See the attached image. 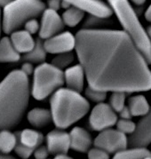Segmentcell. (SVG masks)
I'll list each match as a JSON object with an SVG mask.
<instances>
[{"mask_svg": "<svg viewBox=\"0 0 151 159\" xmlns=\"http://www.w3.org/2000/svg\"><path fill=\"white\" fill-rule=\"evenodd\" d=\"M119 20L124 30L132 39L139 51L144 56L148 63H151V42L148 32L142 27L137 13L131 6L129 0H107Z\"/></svg>", "mask_w": 151, "mask_h": 159, "instance_id": "4", "label": "cell"}, {"mask_svg": "<svg viewBox=\"0 0 151 159\" xmlns=\"http://www.w3.org/2000/svg\"><path fill=\"white\" fill-rule=\"evenodd\" d=\"M34 68H33V64L29 62V61H25L24 63L21 65V70L25 74L26 76H29L33 74L34 72Z\"/></svg>", "mask_w": 151, "mask_h": 159, "instance_id": "33", "label": "cell"}, {"mask_svg": "<svg viewBox=\"0 0 151 159\" xmlns=\"http://www.w3.org/2000/svg\"><path fill=\"white\" fill-rule=\"evenodd\" d=\"M12 0H0V7H4L7 6L9 2H11Z\"/></svg>", "mask_w": 151, "mask_h": 159, "instance_id": "40", "label": "cell"}, {"mask_svg": "<svg viewBox=\"0 0 151 159\" xmlns=\"http://www.w3.org/2000/svg\"><path fill=\"white\" fill-rule=\"evenodd\" d=\"M13 150L15 151V153L19 156L22 159L30 158V156L33 155V152H34V149L30 148L28 147L23 146L20 142H17V144H16V146H15Z\"/></svg>", "mask_w": 151, "mask_h": 159, "instance_id": "29", "label": "cell"}, {"mask_svg": "<svg viewBox=\"0 0 151 159\" xmlns=\"http://www.w3.org/2000/svg\"><path fill=\"white\" fill-rule=\"evenodd\" d=\"M88 159H109V154L100 148H93L88 150Z\"/></svg>", "mask_w": 151, "mask_h": 159, "instance_id": "30", "label": "cell"}, {"mask_svg": "<svg viewBox=\"0 0 151 159\" xmlns=\"http://www.w3.org/2000/svg\"><path fill=\"white\" fill-rule=\"evenodd\" d=\"M1 10H0V36H1V31H2V22H1Z\"/></svg>", "mask_w": 151, "mask_h": 159, "instance_id": "42", "label": "cell"}, {"mask_svg": "<svg viewBox=\"0 0 151 159\" xmlns=\"http://www.w3.org/2000/svg\"><path fill=\"white\" fill-rule=\"evenodd\" d=\"M0 159H16L13 157V156H10L8 154H4V153L0 152Z\"/></svg>", "mask_w": 151, "mask_h": 159, "instance_id": "37", "label": "cell"}, {"mask_svg": "<svg viewBox=\"0 0 151 159\" xmlns=\"http://www.w3.org/2000/svg\"><path fill=\"white\" fill-rule=\"evenodd\" d=\"M85 95L87 100H90V101L96 102V103H100V102H103L106 100L107 93L101 91V90L93 88L88 85L86 87V89L85 90Z\"/></svg>", "mask_w": 151, "mask_h": 159, "instance_id": "27", "label": "cell"}, {"mask_svg": "<svg viewBox=\"0 0 151 159\" xmlns=\"http://www.w3.org/2000/svg\"><path fill=\"white\" fill-rule=\"evenodd\" d=\"M30 96L29 76L21 70L11 71L0 82V131L19 124Z\"/></svg>", "mask_w": 151, "mask_h": 159, "instance_id": "2", "label": "cell"}, {"mask_svg": "<svg viewBox=\"0 0 151 159\" xmlns=\"http://www.w3.org/2000/svg\"><path fill=\"white\" fill-rule=\"evenodd\" d=\"M33 155H34V157H35L36 159H46L48 158V156L50 155V153L48 151L46 146L41 145V146L38 147L34 150Z\"/></svg>", "mask_w": 151, "mask_h": 159, "instance_id": "32", "label": "cell"}, {"mask_svg": "<svg viewBox=\"0 0 151 159\" xmlns=\"http://www.w3.org/2000/svg\"><path fill=\"white\" fill-rule=\"evenodd\" d=\"M88 100L74 90L61 87L50 99L52 121L58 129H67L88 113Z\"/></svg>", "mask_w": 151, "mask_h": 159, "instance_id": "3", "label": "cell"}, {"mask_svg": "<svg viewBox=\"0 0 151 159\" xmlns=\"http://www.w3.org/2000/svg\"><path fill=\"white\" fill-rule=\"evenodd\" d=\"M64 84L63 70L53 64L42 62L33 72L30 93L34 99L43 101Z\"/></svg>", "mask_w": 151, "mask_h": 159, "instance_id": "6", "label": "cell"}, {"mask_svg": "<svg viewBox=\"0 0 151 159\" xmlns=\"http://www.w3.org/2000/svg\"><path fill=\"white\" fill-rule=\"evenodd\" d=\"M23 26H24V30L26 31H28L31 35H33V34H36L37 32L39 31L40 23L38 21L37 18H33V19L27 20Z\"/></svg>", "mask_w": 151, "mask_h": 159, "instance_id": "31", "label": "cell"}, {"mask_svg": "<svg viewBox=\"0 0 151 159\" xmlns=\"http://www.w3.org/2000/svg\"><path fill=\"white\" fill-rule=\"evenodd\" d=\"M145 18L147 20L150 21L151 22V4L149 5V7H148V9L145 12Z\"/></svg>", "mask_w": 151, "mask_h": 159, "instance_id": "36", "label": "cell"}, {"mask_svg": "<svg viewBox=\"0 0 151 159\" xmlns=\"http://www.w3.org/2000/svg\"><path fill=\"white\" fill-rule=\"evenodd\" d=\"M53 159H73L72 157H69L68 155H59V156H55V157Z\"/></svg>", "mask_w": 151, "mask_h": 159, "instance_id": "38", "label": "cell"}, {"mask_svg": "<svg viewBox=\"0 0 151 159\" xmlns=\"http://www.w3.org/2000/svg\"><path fill=\"white\" fill-rule=\"evenodd\" d=\"M126 95L122 92H112L109 97V105L116 112H119L126 106Z\"/></svg>", "mask_w": 151, "mask_h": 159, "instance_id": "26", "label": "cell"}, {"mask_svg": "<svg viewBox=\"0 0 151 159\" xmlns=\"http://www.w3.org/2000/svg\"><path fill=\"white\" fill-rule=\"evenodd\" d=\"M68 3L69 7H75L102 19H108L112 15V10L107 3L102 0H62Z\"/></svg>", "mask_w": 151, "mask_h": 159, "instance_id": "11", "label": "cell"}, {"mask_svg": "<svg viewBox=\"0 0 151 159\" xmlns=\"http://www.w3.org/2000/svg\"><path fill=\"white\" fill-rule=\"evenodd\" d=\"M70 148L80 153H86L91 148L93 139L85 129L76 126L69 133Z\"/></svg>", "mask_w": 151, "mask_h": 159, "instance_id": "14", "label": "cell"}, {"mask_svg": "<svg viewBox=\"0 0 151 159\" xmlns=\"http://www.w3.org/2000/svg\"><path fill=\"white\" fill-rule=\"evenodd\" d=\"M145 159H151V157H147V158Z\"/></svg>", "mask_w": 151, "mask_h": 159, "instance_id": "43", "label": "cell"}, {"mask_svg": "<svg viewBox=\"0 0 151 159\" xmlns=\"http://www.w3.org/2000/svg\"><path fill=\"white\" fill-rule=\"evenodd\" d=\"M129 110L132 116H145L150 110V106L143 95H134L128 100Z\"/></svg>", "mask_w": 151, "mask_h": 159, "instance_id": "20", "label": "cell"}, {"mask_svg": "<svg viewBox=\"0 0 151 159\" xmlns=\"http://www.w3.org/2000/svg\"><path fill=\"white\" fill-rule=\"evenodd\" d=\"M94 144L108 154H115L126 149L128 146V139L126 134L121 133L117 129L108 128L101 131L94 139Z\"/></svg>", "mask_w": 151, "mask_h": 159, "instance_id": "7", "label": "cell"}, {"mask_svg": "<svg viewBox=\"0 0 151 159\" xmlns=\"http://www.w3.org/2000/svg\"><path fill=\"white\" fill-rule=\"evenodd\" d=\"M147 32H148L149 38V39H150V42H151V26H149V27L148 28V30H147Z\"/></svg>", "mask_w": 151, "mask_h": 159, "instance_id": "41", "label": "cell"}, {"mask_svg": "<svg viewBox=\"0 0 151 159\" xmlns=\"http://www.w3.org/2000/svg\"><path fill=\"white\" fill-rule=\"evenodd\" d=\"M151 143V107L150 110L136 125V130L128 139L131 147H147Z\"/></svg>", "mask_w": 151, "mask_h": 159, "instance_id": "13", "label": "cell"}, {"mask_svg": "<svg viewBox=\"0 0 151 159\" xmlns=\"http://www.w3.org/2000/svg\"><path fill=\"white\" fill-rule=\"evenodd\" d=\"M63 75L64 84H66L68 88L78 93L82 92L84 89L85 75L80 64L68 67L65 71H63Z\"/></svg>", "mask_w": 151, "mask_h": 159, "instance_id": "15", "label": "cell"}, {"mask_svg": "<svg viewBox=\"0 0 151 159\" xmlns=\"http://www.w3.org/2000/svg\"><path fill=\"white\" fill-rule=\"evenodd\" d=\"M133 4H135L136 6H142L146 2V0H131Z\"/></svg>", "mask_w": 151, "mask_h": 159, "instance_id": "39", "label": "cell"}, {"mask_svg": "<svg viewBox=\"0 0 151 159\" xmlns=\"http://www.w3.org/2000/svg\"><path fill=\"white\" fill-rule=\"evenodd\" d=\"M46 52L44 50L42 39L36 40L35 45L31 51L24 54L23 60L25 61H29L30 63H42L44 62L46 58Z\"/></svg>", "mask_w": 151, "mask_h": 159, "instance_id": "22", "label": "cell"}, {"mask_svg": "<svg viewBox=\"0 0 151 159\" xmlns=\"http://www.w3.org/2000/svg\"><path fill=\"white\" fill-rule=\"evenodd\" d=\"M64 23L62 16L59 15L57 11L45 8L42 13V18L39 27V38L44 40L49 38L58 33L62 31Z\"/></svg>", "mask_w": 151, "mask_h": 159, "instance_id": "10", "label": "cell"}, {"mask_svg": "<svg viewBox=\"0 0 151 159\" xmlns=\"http://www.w3.org/2000/svg\"><path fill=\"white\" fill-rule=\"evenodd\" d=\"M27 119L32 126L42 128L52 122V115L49 109L42 108H32L27 115Z\"/></svg>", "mask_w": 151, "mask_h": 159, "instance_id": "19", "label": "cell"}, {"mask_svg": "<svg viewBox=\"0 0 151 159\" xmlns=\"http://www.w3.org/2000/svg\"><path fill=\"white\" fill-rule=\"evenodd\" d=\"M18 142L17 135L8 129L0 131V152L9 154L12 152Z\"/></svg>", "mask_w": 151, "mask_h": 159, "instance_id": "23", "label": "cell"}, {"mask_svg": "<svg viewBox=\"0 0 151 159\" xmlns=\"http://www.w3.org/2000/svg\"><path fill=\"white\" fill-rule=\"evenodd\" d=\"M151 157V152L146 147H132L115 153L113 159H145Z\"/></svg>", "mask_w": 151, "mask_h": 159, "instance_id": "21", "label": "cell"}, {"mask_svg": "<svg viewBox=\"0 0 151 159\" xmlns=\"http://www.w3.org/2000/svg\"><path fill=\"white\" fill-rule=\"evenodd\" d=\"M75 51L88 85L103 92L151 90V70L125 31L83 29L75 35Z\"/></svg>", "mask_w": 151, "mask_h": 159, "instance_id": "1", "label": "cell"}, {"mask_svg": "<svg viewBox=\"0 0 151 159\" xmlns=\"http://www.w3.org/2000/svg\"><path fill=\"white\" fill-rule=\"evenodd\" d=\"M46 159H48V158H46Z\"/></svg>", "mask_w": 151, "mask_h": 159, "instance_id": "44", "label": "cell"}, {"mask_svg": "<svg viewBox=\"0 0 151 159\" xmlns=\"http://www.w3.org/2000/svg\"><path fill=\"white\" fill-rule=\"evenodd\" d=\"M46 148L51 155H67L70 148L69 134L62 129H55L46 135Z\"/></svg>", "mask_w": 151, "mask_h": 159, "instance_id": "12", "label": "cell"}, {"mask_svg": "<svg viewBox=\"0 0 151 159\" xmlns=\"http://www.w3.org/2000/svg\"><path fill=\"white\" fill-rule=\"evenodd\" d=\"M85 13L80 9L70 7L65 9V11L63 12L62 15V19L64 25L73 28L81 22V20L85 17Z\"/></svg>", "mask_w": 151, "mask_h": 159, "instance_id": "24", "label": "cell"}, {"mask_svg": "<svg viewBox=\"0 0 151 159\" xmlns=\"http://www.w3.org/2000/svg\"><path fill=\"white\" fill-rule=\"evenodd\" d=\"M117 121V115L108 103L100 102L92 109L89 116V127L101 132L114 126Z\"/></svg>", "mask_w": 151, "mask_h": 159, "instance_id": "8", "label": "cell"}, {"mask_svg": "<svg viewBox=\"0 0 151 159\" xmlns=\"http://www.w3.org/2000/svg\"><path fill=\"white\" fill-rule=\"evenodd\" d=\"M45 52L51 54H59L75 50V36L69 31L60 32L43 41Z\"/></svg>", "mask_w": 151, "mask_h": 159, "instance_id": "9", "label": "cell"}, {"mask_svg": "<svg viewBox=\"0 0 151 159\" xmlns=\"http://www.w3.org/2000/svg\"><path fill=\"white\" fill-rule=\"evenodd\" d=\"M16 135H17L18 142L22 144L23 146L28 147L34 150L38 147L41 146L42 143L44 142V135L37 130L26 128L19 132L18 134H16Z\"/></svg>", "mask_w": 151, "mask_h": 159, "instance_id": "17", "label": "cell"}, {"mask_svg": "<svg viewBox=\"0 0 151 159\" xmlns=\"http://www.w3.org/2000/svg\"><path fill=\"white\" fill-rule=\"evenodd\" d=\"M44 9L45 5L41 0H12L3 9L2 30L11 34L24 25L27 20L38 17Z\"/></svg>", "mask_w": 151, "mask_h": 159, "instance_id": "5", "label": "cell"}, {"mask_svg": "<svg viewBox=\"0 0 151 159\" xmlns=\"http://www.w3.org/2000/svg\"><path fill=\"white\" fill-rule=\"evenodd\" d=\"M117 129L125 134H132L136 130V124L131 119H123L120 118L117 121Z\"/></svg>", "mask_w": 151, "mask_h": 159, "instance_id": "28", "label": "cell"}, {"mask_svg": "<svg viewBox=\"0 0 151 159\" xmlns=\"http://www.w3.org/2000/svg\"><path fill=\"white\" fill-rule=\"evenodd\" d=\"M9 38L20 54H25L31 51L36 43V40L33 38L31 34L26 31L25 30H17L12 32Z\"/></svg>", "mask_w": 151, "mask_h": 159, "instance_id": "16", "label": "cell"}, {"mask_svg": "<svg viewBox=\"0 0 151 159\" xmlns=\"http://www.w3.org/2000/svg\"><path fill=\"white\" fill-rule=\"evenodd\" d=\"M118 113H119L120 117L123 119H131V117H132V114H131L129 108L127 106H125Z\"/></svg>", "mask_w": 151, "mask_h": 159, "instance_id": "35", "label": "cell"}, {"mask_svg": "<svg viewBox=\"0 0 151 159\" xmlns=\"http://www.w3.org/2000/svg\"><path fill=\"white\" fill-rule=\"evenodd\" d=\"M61 4L62 1L61 0H47V6L49 9L57 11L61 8Z\"/></svg>", "mask_w": 151, "mask_h": 159, "instance_id": "34", "label": "cell"}, {"mask_svg": "<svg viewBox=\"0 0 151 159\" xmlns=\"http://www.w3.org/2000/svg\"><path fill=\"white\" fill-rule=\"evenodd\" d=\"M21 60V54L12 44L9 37L0 38V63L17 62Z\"/></svg>", "mask_w": 151, "mask_h": 159, "instance_id": "18", "label": "cell"}, {"mask_svg": "<svg viewBox=\"0 0 151 159\" xmlns=\"http://www.w3.org/2000/svg\"><path fill=\"white\" fill-rule=\"evenodd\" d=\"M74 61V54L71 52H62L57 54L55 57L53 58L52 64L56 66L57 68L63 70L65 68L69 67V65Z\"/></svg>", "mask_w": 151, "mask_h": 159, "instance_id": "25", "label": "cell"}]
</instances>
